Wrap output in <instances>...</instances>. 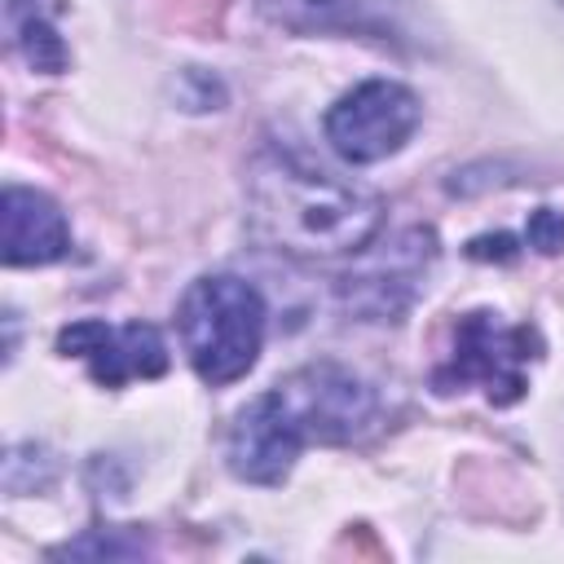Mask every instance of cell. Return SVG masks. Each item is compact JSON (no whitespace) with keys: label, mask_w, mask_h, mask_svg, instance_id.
I'll use <instances>...</instances> for the list:
<instances>
[{"label":"cell","mask_w":564,"mask_h":564,"mask_svg":"<svg viewBox=\"0 0 564 564\" xmlns=\"http://www.w3.org/2000/svg\"><path fill=\"white\" fill-rule=\"evenodd\" d=\"M247 220L269 251L295 260H335L361 256L375 242L383 198L326 172L300 150L269 141L247 167Z\"/></svg>","instance_id":"cell-1"},{"label":"cell","mask_w":564,"mask_h":564,"mask_svg":"<svg viewBox=\"0 0 564 564\" xmlns=\"http://www.w3.org/2000/svg\"><path fill=\"white\" fill-rule=\"evenodd\" d=\"M176 330L189 366L203 383L225 388L242 379L264 344V295L234 273H207L189 282L176 308Z\"/></svg>","instance_id":"cell-2"},{"label":"cell","mask_w":564,"mask_h":564,"mask_svg":"<svg viewBox=\"0 0 564 564\" xmlns=\"http://www.w3.org/2000/svg\"><path fill=\"white\" fill-rule=\"evenodd\" d=\"M542 339L538 330L529 326H507L498 313L489 308H476L467 317H458L454 326V352L445 366H436L432 375V388L441 397L467 388V383H480L485 397L494 405H516L524 397V366L538 357Z\"/></svg>","instance_id":"cell-3"},{"label":"cell","mask_w":564,"mask_h":564,"mask_svg":"<svg viewBox=\"0 0 564 564\" xmlns=\"http://www.w3.org/2000/svg\"><path fill=\"white\" fill-rule=\"evenodd\" d=\"M273 397L304 445L308 441L344 445V441L361 436L379 414L375 392L339 361H308V366L291 370L286 379L273 383Z\"/></svg>","instance_id":"cell-4"},{"label":"cell","mask_w":564,"mask_h":564,"mask_svg":"<svg viewBox=\"0 0 564 564\" xmlns=\"http://www.w3.org/2000/svg\"><path fill=\"white\" fill-rule=\"evenodd\" d=\"M419 119H423V106L405 84L366 79L326 110L322 128L330 150L344 163H379L414 137Z\"/></svg>","instance_id":"cell-5"},{"label":"cell","mask_w":564,"mask_h":564,"mask_svg":"<svg viewBox=\"0 0 564 564\" xmlns=\"http://www.w3.org/2000/svg\"><path fill=\"white\" fill-rule=\"evenodd\" d=\"M436 256V234L432 229H405L397 234L370 264L352 269L339 278V304L366 322H397L414 295H419V278L427 273Z\"/></svg>","instance_id":"cell-6"},{"label":"cell","mask_w":564,"mask_h":564,"mask_svg":"<svg viewBox=\"0 0 564 564\" xmlns=\"http://www.w3.org/2000/svg\"><path fill=\"white\" fill-rule=\"evenodd\" d=\"M57 352L84 357L101 388H123L128 379H159L167 370V344L150 322H70L57 330Z\"/></svg>","instance_id":"cell-7"},{"label":"cell","mask_w":564,"mask_h":564,"mask_svg":"<svg viewBox=\"0 0 564 564\" xmlns=\"http://www.w3.org/2000/svg\"><path fill=\"white\" fill-rule=\"evenodd\" d=\"M304 441L282 414L273 392L247 401L229 427V471L247 485H282L300 458Z\"/></svg>","instance_id":"cell-8"},{"label":"cell","mask_w":564,"mask_h":564,"mask_svg":"<svg viewBox=\"0 0 564 564\" xmlns=\"http://www.w3.org/2000/svg\"><path fill=\"white\" fill-rule=\"evenodd\" d=\"M70 251V225L62 207L26 185H4L0 194V256L4 264H53Z\"/></svg>","instance_id":"cell-9"},{"label":"cell","mask_w":564,"mask_h":564,"mask_svg":"<svg viewBox=\"0 0 564 564\" xmlns=\"http://www.w3.org/2000/svg\"><path fill=\"white\" fill-rule=\"evenodd\" d=\"M264 18L295 35H370L397 40L392 0H260Z\"/></svg>","instance_id":"cell-10"},{"label":"cell","mask_w":564,"mask_h":564,"mask_svg":"<svg viewBox=\"0 0 564 564\" xmlns=\"http://www.w3.org/2000/svg\"><path fill=\"white\" fill-rule=\"evenodd\" d=\"M4 22H9L13 48L22 53V62H26L31 70H44V75L66 70V44H62V35L44 22V13H35V4L9 0V4H4Z\"/></svg>","instance_id":"cell-11"},{"label":"cell","mask_w":564,"mask_h":564,"mask_svg":"<svg viewBox=\"0 0 564 564\" xmlns=\"http://www.w3.org/2000/svg\"><path fill=\"white\" fill-rule=\"evenodd\" d=\"M57 560H137V555H150V542L141 533H128V529H88L84 538L75 542H62L53 551Z\"/></svg>","instance_id":"cell-12"},{"label":"cell","mask_w":564,"mask_h":564,"mask_svg":"<svg viewBox=\"0 0 564 564\" xmlns=\"http://www.w3.org/2000/svg\"><path fill=\"white\" fill-rule=\"evenodd\" d=\"M524 238H529L533 251H542V256H560V251H564V212H555V207H538V212H529Z\"/></svg>","instance_id":"cell-13"},{"label":"cell","mask_w":564,"mask_h":564,"mask_svg":"<svg viewBox=\"0 0 564 564\" xmlns=\"http://www.w3.org/2000/svg\"><path fill=\"white\" fill-rule=\"evenodd\" d=\"M467 256H471V260H498V264H511V260L520 256V247H516L511 234H480V238L467 242Z\"/></svg>","instance_id":"cell-14"}]
</instances>
